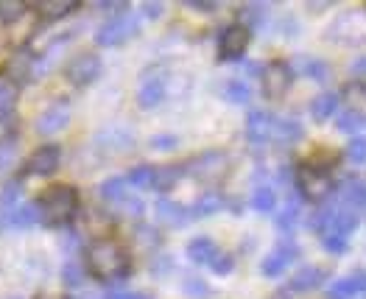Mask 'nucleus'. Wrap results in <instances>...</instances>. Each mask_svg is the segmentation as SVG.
<instances>
[{"mask_svg": "<svg viewBox=\"0 0 366 299\" xmlns=\"http://www.w3.org/2000/svg\"><path fill=\"white\" fill-rule=\"evenodd\" d=\"M87 269L93 277L112 283L121 280L129 271V257L123 252V246L112 238H98L87 246Z\"/></svg>", "mask_w": 366, "mask_h": 299, "instance_id": "obj_1", "label": "nucleus"}, {"mask_svg": "<svg viewBox=\"0 0 366 299\" xmlns=\"http://www.w3.org/2000/svg\"><path fill=\"white\" fill-rule=\"evenodd\" d=\"M37 210H40V221L54 224V227H64L78 213V193L70 184H54L40 196Z\"/></svg>", "mask_w": 366, "mask_h": 299, "instance_id": "obj_2", "label": "nucleus"}, {"mask_svg": "<svg viewBox=\"0 0 366 299\" xmlns=\"http://www.w3.org/2000/svg\"><path fill=\"white\" fill-rule=\"evenodd\" d=\"M134 34H137V20H134L131 14H121V17L104 23V25L98 28L95 42L104 45V48H112V45H121L126 40H131Z\"/></svg>", "mask_w": 366, "mask_h": 299, "instance_id": "obj_3", "label": "nucleus"}, {"mask_svg": "<svg viewBox=\"0 0 366 299\" xmlns=\"http://www.w3.org/2000/svg\"><path fill=\"white\" fill-rule=\"evenodd\" d=\"M297 184H300L302 196L310 199V201H321L324 196L333 193V182H330V177H327L321 168H316V165H302L300 174H297Z\"/></svg>", "mask_w": 366, "mask_h": 299, "instance_id": "obj_4", "label": "nucleus"}, {"mask_svg": "<svg viewBox=\"0 0 366 299\" xmlns=\"http://www.w3.org/2000/svg\"><path fill=\"white\" fill-rule=\"evenodd\" d=\"M291 87V67L285 61H271L266 70H263V93L266 98H283Z\"/></svg>", "mask_w": 366, "mask_h": 299, "instance_id": "obj_5", "label": "nucleus"}, {"mask_svg": "<svg viewBox=\"0 0 366 299\" xmlns=\"http://www.w3.org/2000/svg\"><path fill=\"white\" fill-rule=\"evenodd\" d=\"M297 254H300V249H297V243H291V240H283V243H277L268 254H266V260H263V266H260V271L266 274V277H277V274H283L294 260H297Z\"/></svg>", "mask_w": 366, "mask_h": 299, "instance_id": "obj_6", "label": "nucleus"}, {"mask_svg": "<svg viewBox=\"0 0 366 299\" xmlns=\"http://www.w3.org/2000/svg\"><path fill=\"white\" fill-rule=\"evenodd\" d=\"M246 45H249V28L244 23H235V25L224 28L218 54H221V59H241L246 54Z\"/></svg>", "mask_w": 366, "mask_h": 299, "instance_id": "obj_7", "label": "nucleus"}, {"mask_svg": "<svg viewBox=\"0 0 366 299\" xmlns=\"http://www.w3.org/2000/svg\"><path fill=\"white\" fill-rule=\"evenodd\" d=\"M67 78L73 81V84H78V87H84V84H93L95 78H98V73H101V59L95 57V54H81V57H76V59L67 64Z\"/></svg>", "mask_w": 366, "mask_h": 299, "instance_id": "obj_8", "label": "nucleus"}, {"mask_svg": "<svg viewBox=\"0 0 366 299\" xmlns=\"http://www.w3.org/2000/svg\"><path fill=\"white\" fill-rule=\"evenodd\" d=\"M67 123H70V107H67V101H54L48 110L40 112V118H37V131H40V134H57Z\"/></svg>", "mask_w": 366, "mask_h": 299, "instance_id": "obj_9", "label": "nucleus"}, {"mask_svg": "<svg viewBox=\"0 0 366 299\" xmlns=\"http://www.w3.org/2000/svg\"><path fill=\"white\" fill-rule=\"evenodd\" d=\"M59 163H61L59 146H42V148H37L28 157V171L37 174V177H48V174H54L59 168Z\"/></svg>", "mask_w": 366, "mask_h": 299, "instance_id": "obj_10", "label": "nucleus"}, {"mask_svg": "<svg viewBox=\"0 0 366 299\" xmlns=\"http://www.w3.org/2000/svg\"><path fill=\"white\" fill-rule=\"evenodd\" d=\"M163 98H165V81H163L160 76L143 78V84H140V90H137L140 107H143V110H154V107L163 104Z\"/></svg>", "mask_w": 366, "mask_h": 299, "instance_id": "obj_11", "label": "nucleus"}, {"mask_svg": "<svg viewBox=\"0 0 366 299\" xmlns=\"http://www.w3.org/2000/svg\"><path fill=\"white\" fill-rule=\"evenodd\" d=\"M271 129H274V118L268 112H263V110H252L249 112V118H246V134H249L252 143H266L268 134H271Z\"/></svg>", "mask_w": 366, "mask_h": 299, "instance_id": "obj_12", "label": "nucleus"}, {"mask_svg": "<svg viewBox=\"0 0 366 299\" xmlns=\"http://www.w3.org/2000/svg\"><path fill=\"white\" fill-rule=\"evenodd\" d=\"M154 210H157V218H160V221H165V224H171V227H182V224L190 221L187 207L177 204V201H171V199H160Z\"/></svg>", "mask_w": 366, "mask_h": 299, "instance_id": "obj_13", "label": "nucleus"}, {"mask_svg": "<svg viewBox=\"0 0 366 299\" xmlns=\"http://www.w3.org/2000/svg\"><path fill=\"white\" fill-rule=\"evenodd\" d=\"M221 207H224L221 193H218V190H207V193H201V196L196 199V204H193L187 213H190V218H207V216L218 213Z\"/></svg>", "mask_w": 366, "mask_h": 299, "instance_id": "obj_14", "label": "nucleus"}, {"mask_svg": "<svg viewBox=\"0 0 366 299\" xmlns=\"http://www.w3.org/2000/svg\"><path fill=\"white\" fill-rule=\"evenodd\" d=\"M358 227V213L355 210H350V207H341V210H336L333 213V221H330V227H327V233H333V235H350L353 230ZM324 233V235H327Z\"/></svg>", "mask_w": 366, "mask_h": 299, "instance_id": "obj_15", "label": "nucleus"}, {"mask_svg": "<svg viewBox=\"0 0 366 299\" xmlns=\"http://www.w3.org/2000/svg\"><path fill=\"white\" fill-rule=\"evenodd\" d=\"M327 274L319 269V266H305V269H300L297 274H294V280H291V291H313V288H319L321 286V280H324Z\"/></svg>", "mask_w": 366, "mask_h": 299, "instance_id": "obj_16", "label": "nucleus"}, {"mask_svg": "<svg viewBox=\"0 0 366 299\" xmlns=\"http://www.w3.org/2000/svg\"><path fill=\"white\" fill-rule=\"evenodd\" d=\"M336 110H338V95L336 93H321V95H316L310 101V115H313V120H319V123L333 118Z\"/></svg>", "mask_w": 366, "mask_h": 299, "instance_id": "obj_17", "label": "nucleus"}, {"mask_svg": "<svg viewBox=\"0 0 366 299\" xmlns=\"http://www.w3.org/2000/svg\"><path fill=\"white\" fill-rule=\"evenodd\" d=\"M218 254V249H216V243L210 238H193L187 243V257L193 260V263H210L213 257Z\"/></svg>", "mask_w": 366, "mask_h": 299, "instance_id": "obj_18", "label": "nucleus"}, {"mask_svg": "<svg viewBox=\"0 0 366 299\" xmlns=\"http://www.w3.org/2000/svg\"><path fill=\"white\" fill-rule=\"evenodd\" d=\"M341 199L350 204V210H355V207H366V182H361V180L344 182V187H341Z\"/></svg>", "mask_w": 366, "mask_h": 299, "instance_id": "obj_19", "label": "nucleus"}, {"mask_svg": "<svg viewBox=\"0 0 366 299\" xmlns=\"http://www.w3.org/2000/svg\"><path fill=\"white\" fill-rule=\"evenodd\" d=\"M6 221L11 227H31V224L40 221V210H37V204H20L17 210H11L6 216Z\"/></svg>", "mask_w": 366, "mask_h": 299, "instance_id": "obj_20", "label": "nucleus"}, {"mask_svg": "<svg viewBox=\"0 0 366 299\" xmlns=\"http://www.w3.org/2000/svg\"><path fill=\"white\" fill-rule=\"evenodd\" d=\"M297 67L305 73L307 78H313V81H327V78H330V67H327V64H324L321 59L302 57V59L297 61Z\"/></svg>", "mask_w": 366, "mask_h": 299, "instance_id": "obj_21", "label": "nucleus"}, {"mask_svg": "<svg viewBox=\"0 0 366 299\" xmlns=\"http://www.w3.org/2000/svg\"><path fill=\"white\" fill-rule=\"evenodd\" d=\"M271 131H274L277 140H283V143H297V140L302 137V123H297V120H277Z\"/></svg>", "mask_w": 366, "mask_h": 299, "instance_id": "obj_22", "label": "nucleus"}, {"mask_svg": "<svg viewBox=\"0 0 366 299\" xmlns=\"http://www.w3.org/2000/svg\"><path fill=\"white\" fill-rule=\"evenodd\" d=\"M98 196L107 199V201H123V199L129 196V193H126V180H121V177L107 180L101 187H98Z\"/></svg>", "mask_w": 366, "mask_h": 299, "instance_id": "obj_23", "label": "nucleus"}, {"mask_svg": "<svg viewBox=\"0 0 366 299\" xmlns=\"http://www.w3.org/2000/svg\"><path fill=\"white\" fill-rule=\"evenodd\" d=\"M274 204H277V196H274V190L271 187H257L254 193H252V207L257 210V213H271L274 210Z\"/></svg>", "mask_w": 366, "mask_h": 299, "instance_id": "obj_24", "label": "nucleus"}, {"mask_svg": "<svg viewBox=\"0 0 366 299\" xmlns=\"http://www.w3.org/2000/svg\"><path fill=\"white\" fill-rule=\"evenodd\" d=\"M40 8L45 11V17L57 20V17H64V14L76 11L78 3H76V0H45V3H40Z\"/></svg>", "mask_w": 366, "mask_h": 299, "instance_id": "obj_25", "label": "nucleus"}, {"mask_svg": "<svg viewBox=\"0 0 366 299\" xmlns=\"http://www.w3.org/2000/svg\"><path fill=\"white\" fill-rule=\"evenodd\" d=\"M224 98H227L230 104H246V101L252 98V90H249L246 81L235 78V81H230V84L224 87Z\"/></svg>", "mask_w": 366, "mask_h": 299, "instance_id": "obj_26", "label": "nucleus"}, {"mask_svg": "<svg viewBox=\"0 0 366 299\" xmlns=\"http://www.w3.org/2000/svg\"><path fill=\"white\" fill-rule=\"evenodd\" d=\"M297 221H300V204H297V201H291V204H285V207L280 210V216H277V227H280L283 233H291V230L297 227Z\"/></svg>", "mask_w": 366, "mask_h": 299, "instance_id": "obj_27", "label": "nucleus"}, {"mask_svg": "<svg viewBox=\"0 0 366 299\" xmlns=\"http://www.w3.org/2000/svg\"><path fill=\"white\" fill-rule=\"evenodd\" d=\"M154 174H157V168H151V165H137V168H131V174H129V180L134 187H154Z\"/></svg>", "mask_w": 366, "mask_h": 299, "instance_id": "obj_28", "label": "nucleus"}, {"mask_svg": "<svg viewBox=\"0 0 366 299\" xmlns=\"http://www.w3.org/2000/svg\"><path fill=\"white\" fill-rule=\"evenodd\" d=\"M364 126H366V115L364 112H355V110H347L338 118V131H347V134H353V131H358Z\"/></svg>", "mask_w": 366, "mask_h": 299, "instance_id": "obj_29", "label": "nucleus"}, {"mask_svg": "<svg viewBox=\"0 0 366 299\" xmlns=\"http://www.w3.org/2000/svg\"><path fill=\"white\" fill-rule=\"evenodd\" d=\"M182 177V168H177V165H168V168H157V174H154V187H160V190H168V187H174V182Z\"/></svg>", "mask_w": 366, "mask_h": 299, "instance_id": "obj_30", "label": "nucleus"}, {"mask_svg": "<svg viewBox=\"0 0 366 299\" xmlns=\"http://www.w3.org/2000/svg\"><path fill=\"white\" fill-rule=\"evenodd\" d=\"M232 266H235V257H232V254H227V252H218V254L210 260V269H213L216 274H230V271H232Z\"/></svg>", "mask_w": 366, "mask_h": 299, "instance_id": "obj_31", "label": "nucleus"}, {"mask_svg": "<svg viewBox=\"0 0 366 299\" xmlns=\"http://www.w3.org/2000/svg\"><path fill=\"white\" fill-rule=\"evenodd\" d=\"M14 98H17L14 87H11L8 81H0V115H8V112H11Z\"/></svg>", "mask_w": 366, "mask_h": 299, "instance_id": "obj_32", "label": "nucleus"}, {"mask_svg": "<svg viewBox=\"0 0 366 299\" xmlns=\"http://www.w3.org/2000/svg\"><path fill=\"white\" fill-rule=\"evenodd\" d=\"M321 246H324L330 254H344V252H347V238L327 233V235H321Z\"/></svg>", "mask_w": 366, "mask_h": 299, "instance_id": "obj_33", "label": "nucleus"}, {"mask_svg": "<svg viewBox=\"0 0 366 299\" xmlns=\"http://www.w3.org/2000/svg\"><path fill=\"white\" fill-rule=\"evenodd\" d=\"M347 157L353 163H366V137H353L347 143Z\"/></svg>", "mask_w": 366, "mask_h": 299, "instance_id": "obj_34", "label": "nucleus"}, {"mask_svg": "<svg viewBox=\"0 0 366 299\" xmlns=\"http://www.w3.org/2000/svg\"><path fill=\"white\" fill-rule=\"evenodd\" d=\"M350 297H355V288L350 286L347 277H341V280H336L330 286V299H350Z\"/></svg>", "mask_w": 366, "mask_h": 299, "instance_id": "obj_35", "label": "nucleus"}, {"mask_svg": "<svg viewBox=\"0 0 366 299\" xmlns=\"http://www.w3.org/2000/svg\"><path fill=\"white\" fill-rule=\"evenodd\" d=\"M81 280H84L81 266H78V263H67V266H64V283H67L70 288H76V286H81Z\"/></svg>", "mask_w": 366, "mask_h": 299, "instance_id": "obj_36", "label": "nucleus"}, {"mask_svg": "<svg viewBox=\"0 0 366 299\" xmlns=\"http://www.w3.org/2000/svg\"><path fill=\"white\" fill-rule=\"evenodd\" d=\"M17 199H20V184H17V182L6 184V187H3V193H0V210H6L8 204H14Z\"/></svg>", "mask_w": 366, "mask_h": 299, "instance_id": "obj_37", "label": "nucleus"}, {"mask_svg": "<svg viewBox=\"0 0 366 299\" xmlns=\"http://www.w3.org/2000/svg\"><path fill=\"white\" fill-rule=\"evenodd\" d=\"M23 14V3H0V20L3 23H14Z\"/></svg>", "mask_w": 366, "mask_h": 299, "instance_id": "obj_38", "label": "nucleus"}, {"mask_svg": "<svg viewBox=\"0 0 366 299\" xmlns=\"http://www.w3.org/2000/svg\"><path fill=\"white\" fill-rule=\"evenodd\" d=\"M184 294H190V297H204V294H207V286H204L199 277H187V280H184Z\"/></svg>", "mask_w": 366, "mask_h": 299, "instance_id": "obj_39", "label": "nucleus"}, {"mask_svg": "<svg viewBox=\"0 0 366 299\" xmlns=\"http://www.w3.org/2000/svg\"><path fill=\"white\" fill-rule=\"evenodd\" d=\"M174 146H177V137L174 134H157V137H151V148H157V151H168Z\"/></svg>", "mask_w": 366, "mask_h": 299, "instance_id": "obj_40", "label": "nucleus"}, {"mask_svg": "<svg viewBox=\"0 0 366 299\" xmlns=\"http://www.w3.org/2000/svg\"><path fill=\"white\" fill-rule=\"evenodd\" d=\"M14 165V146H0V174Z\"/></svg>", "mask_w": 366, "mask_h": 299, "instance_id": "obj_41", "label": "nucleus"}, {"mask_svg": "<svg viewBox=\"0 0 366 299\" xmlns=\"http://www.w3.org/2000/svg\"><path fill=\"white\" fill-rule=\"evenodd\" d=\"M347 280H350V286L355 288V294H358V291H366V271H353Z\"/></svg>", "mask_w": 366, "mask_h": 299, "instance_id": "obj_42", "label": "nucleus"}, {"mask_svg": "<svg viewBox=\"0 0 366 299\" xmlns=\"http://www.w3.org/2000/svg\"><path fill=\"white\" fill-rule=\"evenodd\" d=\"M263 8H266V6H254V3H252V6L244 8V17L252 20V23H260V20H263Z\"/></svg>", "mask_w": 366, "mask_h": 299, "instance_id": "obj_43", "label": "nucleus"}, {"mask_svg": "<svg viewBox=\"0 0 366 299\" xmlns=\"http://www.w3.org/2000/svg\"><path fill=\"white\" fill-rule=\"evenodd\" d=\"M123 204H126V213H129V216H143V201H140V199H129V196H126Z\"/></svg>", "mask_w": 366, "mask_h": 299, "instance_id": "obj_44", "label": "nucleus"}, {"mask_svg": "<svg viewBox=\"0 0 366 299\" xmlns=\"http://www.w3.org/2000/svg\"><path fill=\"white\" fill-rule=\"evenodd\" d=\"M143 14H146L148 20H157V17L163 14V3H143Z\"/></svg>", "mask_w": 366, "mask_h": 299, "instance_id": "obj_45", "label": "nucleus"}, {"mask_svg": "<svg viewBox=\"0 0 366 299\" xmlns=\"http://www.w3.org/2000/svg\"><path fill=\"white\" fill-rule=\"evenodd\" d=\"M107 299H148L146 294H134V291H115V294H110Z\"/></svg>", "mask_w": 366, "mask_h": 299, "instance_id": "obj_46", "label": "nucleus"}, {"mask_svg": "<svg viewBox=\"0 0 366 299\" xmlns=\"http://www.w3.org/2000/svg\"><path fill=\"white\" fill-rule=\"evenodd\" d=\"M187 6L190 8H201V11H213L216 8V3H204V0H187Z\"/></svg>", "mask_w": 366, "mask_h": 299, "instance_id": "obj_47", "label": "nucleus"}, {"mask_svg": "<svg viewBox=\"0 0 366 299\" xmlns=\"http://www.w3.org/2000/svg\"><path fill=\"white\" fill-rule=\"evenodd\" d=\"M350 70L353 73H366V57H358V59L350 64Z\"/></svg>", "mask_w": 366, "mask_h": 299, "instance_id": "obj_48", "label": "nucleus"}, {"mask_svg": "<svg viewBox=\"0 0 366 299\" xmlns=\"http://www.w3.org/2000/svg\"><path fill=\"white\" fill-rule=\"evenodd\" d=\"M98 8H126V3H110V0H101V3H95Z\"/></svg>", "mask_w": 366, "mask_h": 299, "instance_id": "obj_49", "label": "nucleus"}]
</instances>
